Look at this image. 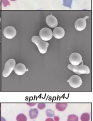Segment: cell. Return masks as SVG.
<instances>
[{
	"label": "cell",
	"mask_w": 93,
	"mask_h": 121,
	"mask_svg": "<svg viewBox=\"0 0 93 121\" xmlns=\"http://www.w3.org/2000/svg\"><path fill=\"white\" fill-rule=\"evenodd\" d=\"M32 42L36 44L39 52L41 53H45L47 49L49 43L46 41L42 40L39 36L37 35H34L31 38Z\"/></svg>",
	"instance_id": "6da1fadb"
},
{
	"label": "cell",
	"mask_w": 93,
	"mask_h": 121,
	"mask_svg": "<svg viewBox=\"0 0 93 121\" xmlns=\"http://www.w3.org/2000/svg\"><path fill=\"white\" fill-rule=\"evenodd\" d=\"M67 68L74 73L81 75L83 74H89L90 72V69L88 66L85 65H83V63L81 65H78L76 66H74L72 64H69L67 66Z\"/></svg>",
	"instance_id": "7a4b0ae2"
},
{
	"label": "cell",
	"mask_w": 93,
	"mask_h": 121,
	"mask_svg": "<svg viewBox=\"0 0 93 121\" xmlns=\"http://www.w3.org/2000/svg\"><path fill=\"white\" fill-rule=\"evenodd\" d=\"M16 61L13 59L9 60L5 64L4 69L2 72L3 77L6 78L8 77L11 73L15 67Z\"/></svg>",
	"instance_id": "3957f363"
},
{
	"label": "cell",
	"mask_w": 93,
	"mask_h": 121,
	"mask_svg": "<svg viewBox=\"0 0 93 121\" xmlns=\"http://www.w3.org/2000/svg\"><path fill=\"white\" fill-rule=\"evenodd\" d=\"M53 36L52 30L47 28L44 27L39 32V37L43 41H47L50 40Z\"/></svg>",
	"instance_id": "277c9868"
},
{
	"label": "cell",
	"mask_w": 93,
	"mask_h": 121,
	"mask_svg": "<svg viewBox=\"0 0 93 121\" xmlns=\"http://www.w3.org/2000/svg\"><path fill=\"white\" fill-rule=\"evenodd\" d=\"M67 81L71 87L75 88L80 87L83 83L82 78L77 75L72 76Z\"/></svg>",
	"instance_id": "5b68a950"
},
{
	"label": "cell",
	"mask_w": 93,
	"mask_h": 121,
	"mask_svg": "<svg viewBox=\"0 0 93 121\" xmlns=\"http://www.w3.org/2000/svg\"><path fill=\"white\" fill-rule=\"evenodd\" d=\"M69 60L71 64L74 66L78 65L83 61L81 55L77 52L71 53L70 55Z\"/></svg>",
	"instance_id": "8992f818"
},
{
	"label": "cell",
	"mask_w": 93,
	"mask_h": 121,
	"mask_svg": "<svg viewBox=\"0 0 93 121\" xmlns=\"http://www.w3.org/2000/svg\"><path fill=\"white\" fill-rule=\"evenodd\" d=\"M17 34L16 30L14 27L11 26H8L6 27L3 30L4 36L7 39H12Z\"/></svg>",
	"instance_id": "52a82bcc"
},
{
	"label": "cell",
	"mask_w": 93,
	"mask_h": 121,
	"mask_svg": "<svg viewBox=\"0 0 93 121\" xmlns=\"http://www.w3.org/2000/svg\"><path fill=\"white\" fill-rule=\"evenodd\" d=\"M86 26V22L85 18H78L75 22L74 27L76 30L77 31H82L84 29Z\"/></svg>",
	"instance_id": "ba28073f"
},
{
	"label": "cell",
	"mask_w": 93,
	"mask_h": 121,
	"mask_svg": "<svg viewBox=\"0 0 93 121\" xmlns=\"http://www.w3.org/2000/svg\"><path fill=\"white\" fill-rule=\"evenodd\" d=\"M28 70V69H26L25 65L21 63L16 64L14 69V71L15 73L19 76L23 75L25 73V72Z\"/></svg>",
	"instance_id": "9c48e42d"
},
{
	"label": "cell",
	"mask_w": 93,
	"mask_h": 121,
	"mask_svg": "<svg viewBox=\"0 0 93 121\" xmlns=\"http://www.w3.org/2000/svg\"><path fill=\"white\" fill-rule=\"evenodd\" d=\"M46 20L47 26L51 28L56 27L58 24L57 19L55 17L52 15L47 16Z\"/></svg>",
	"instance_id": "30bf717a"
},
{
	"label": "cell",
	"mask_w": 93,
	"mask_h": 121,
	"mask_svg": "<svg viewBox=\"0 0 93 121\" xmlns=\"http://www.w3.org/2000/svg\"><path fill=\"white\" fill-rule=\"evenodd\" d=\"M53 36L56 39H61L65 35V32L61 27H56L53 30Z\"/></svg>",
	"instance_id": "8fae6325"
},
{
	"label": "cell",
	"mask_w": 93,
	"mask_h": 121,
	"mask_svg": "<svg viewBox=\"0 0 93 121\" xmlns=\"http://www.w3.org/2000/svg\"><path fill=\"white\" fill-rule=\"evenodd\" d=\"M38 114V111L37 108L31 109L29 111V116L30 119L33 120L37 118Z\"/></svg>",
	"instance_id": "7c38bea8"
},
{
	"label": "cell",
	"mask_w": 93,
	"mask_h": 121,
	"mask_svg": "<svg viewBox=\"0 0 93 121\" xmlns=\"http://www.w3.org/2000/svg\"><path fill=\"white\" fill-rule=\"evenodd\" d=\"M67 105L68 104L66 103H57L56 104V108L58 111L60 112H63L66 109Z\"/></svg>",
	"instance_id": "4fadbf2b"
},
{
	"label": "cell",
	"mask_w": 93,
	"mask_h": 121,
	"mask_svg": "<svg viewBox=\"0 0 93 121\" xmlns=\"http://www.w3.org/2000/svg\"><path fill=\"white\" fill-rule=\"evenodd\" d=\"M90 119V116L88 112H84L81 115L80 120L81 121H89Z\"/></svg>",
	"instance_id": "5bb4252c"
},
{
	"label": "cell",
	"mask_w": 93,
	"mask_h": 121,
	"mask_svg": "<svg viewBox=\"0 0 93 121\" xmlns=\"http://www.w3.org/2000/svg\"><path fill=\"white\" fill-rule=\"evenodd\" d=\"M17 121H27V117L23 113H19L16 117Z\"/></svg>",
	"instance_id": "9a60e30c"
},
{
	"label": "cell",
	"mask_w": 93,
	"mask_h": 121,
	"mask_svg": "<svg viewBox=\"0 0 93 121\" xmlns=\"http://www.w3.org/2000/svg\"><path fill=\"white\" fill-rule=\"evenodd\" d=\"M67 121H78V117L74 114H71L68 116Z\"/></svg>",
	"instance_id": "2e32d148"
},
{
	"label": "cell",
	"mask_w": 93,
	"mask_h": 121,
	"mask_svg": "<svg viewBox=\"0 0 93 121\" xmlns=\"http://www.w3.org/2000/svg\"><path fill=\"white\" fill-rule=\"evenodd\" d=\"M46 114L47 117H52L55 116V112L51 109H47L46 111Z\"/></svg>",
	"instance_id": "e0dca14e"
},
{
	"label": "cell",
	"mask_w": 93,
	"mask_h": 121,
	"mask_svg": "<svg viewBox=\"0 0 93 121\" xmlns=\"http://www.w3.org/2000/svg\"><path fill=\"white\" fill-rule=\"evenodd\" d=\"M72 1L73 0H63V5L64 6H66V7H69V8H71Z\"/></svg>",
	"instance_id": "ac0fdd59"
},
{
	"label": "cell",
	"mask_w": 93,
	"mask_h": 121,
	"mask_svg": "<svg viewBox=\"0 0 93 121\" xmlns=\"http://www.w3.org/2000/svg\"><path fill=\"white\" fill-rule=\"evenodd\" d=\"M46 104L44 103H40L37 104V108L39 110H43L46 107Z\"/></svg>",
	"instance_id": "d6986e66"
},
{
	"label": "cell",
	"mask_w": 93,
	"mask_h": 121,
	"mask_svg": "<svg viewBox=\"0 0 93 121\" xmlns=\"http://www.w3.org/2000/svg\"><path fill=\"white\" fill-rule=\"evenodd\" d=\"M1 2L4 7H6L7 6L10 5V3L8 0H1Z\"/></svg>",
	"instance_id": "ffe728a7"
},
{
	"label": "cell",
	"mask_w": 93,
	"mask_h": 121,
	"mask_svg": "<svg viewBox=\"0 0 93 121\" xmlns=\"http://www.w3.org/2000/svg\"><path fill=\"white\" fill-rule=\"evenodd\" d=\"M27 104L29 106H34L36 104V103H27Z\"/></svg>",
	"instance_id": "44dd1931"
},
{
	"label": "cell",
	"mask_w": 93,
	"mask_h": 121,
	"mask_svg": "<svg viewBox=\"0 0 93 121\" xmlns=\"http://www.w3.org/2000/svg\"><path fill=\"white\" fill-rule=\"evenodd\" d=\"M54 121H59L60 118L57 116H54Z\"/></svg>",
	"instance_id": "7402d4cb"
},
{
	"label": "cell",
	"mask_w": 93,
	"mask_h": 121,
	"mask_svg": "<svg viewBox=\"0 0 93 121\" xmlns=\"http://www.w3.org/2000/svg\"><path fill=\"white\" fill-rule=\"evenodd\" d=\"M0 121H6V119L1 116V112L0 111Z\"/></svg>",
	"instance_id": "603a6c76"
},
{
	"label": "cell",
	"mask_w": 93,
	"mask_h": 121,
	"mask_svg": "<svg viewBox=\"0 0 93 121\" xmlns=\"http://www.w3.org/2000/svg\"><path fill=\"white\" fill-rule=\"evenodd\" d=\"M45 121H54V120L53 118L51 117H48L46 119Z\"/></svg>",
	"instance_id": "cb8c5ba5"
},
{
	"label": "cell",
	"mask_w": 93,
	"mask_h": 121,
	"mask_svg": "<svg viewBox=\"0 0 93 121\" xmlns=\"http://www.w3.org/2000/svg\"><path fill=\"white\" fill-rule=\"evenodd\" d=\"M0 38H1V30H0V42H1Z\"/></svg>",
	"instance_id": "d4e9b609"
},
{
	"label": "cell",
	"mask_w": 93,
	"mask_h": 121,
	"mask_svg": "<svg viewBox=\"0 0 93 121\" xmlns=\"http://www.w3.org/2000/svg\"><path fill=\"white\" fill-rule=\"evenodd\" d=\"M11 0V1H16V0Z\"/></svg>",
	"instance_id": "484cf974"
},
{
	"label": "cell",
	"mask_w": 93,
	"mask_h": 121,
	"mask_svg": "<svg viewBox=\"0 0 93 121\" xmlns=\"http://www.w3.org/2000/svg\"><path fill=\"white\" fill-rule=\"evenodd\" d=\"M1 9V4H0V10Z\"/></svg>",
	"instance_id": "4316f807"
},
{
	"label": "cell",
	"mask_w": 93,
	"mask_h": 121,
	"mask_svg": "<svg viewBox=\"0 0 93 121\" xmlns=\"http://www.w3.org/2000/svg\"></svg>",
	"instance_id": "83f0119b"
},
{
	"label": "cell",
	"mask_w": 93,
	"mask_h": 121,
	"mask_svg": "<svg viewBox=\"0 0 93 121\" xmlns=\"http://www.w3.org/2000/svg\"></svg>",
	"instance_id": "f1b7e54d"
}]
</instances>
